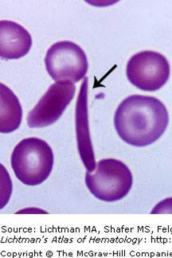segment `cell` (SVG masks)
Instances as JSON below:
<instances>
[{
  "label": "cell",
  "instance_id": "obj_1",
  "mask_svg": "<svg viewBox=\"0 0 172 258\" xmlns=\"http://www.w3.org/2000/svg\"><path fill=\"white\" fill-rule=\"evenodd\" d=\"M169 123L168 111L155 97L134 95L125 98L114 115L115 129L124 143L143 147L155 143Z\"/></svg>",
  "mask_w": 172,
  "mask_h": 258
},
{
  "label": "cell",
  "instance_id": "obj_2",
  "mask_svg": "<svg viewBox=\"0 0 172 258\" xmlns=\"http://www.w3.org/2000/svg\"><path fill=\"white\" fill-rule=\"evenodd\" d=\"M54 161L50 145L38 138H27L19 142L11 158L18 180L29 186L40 185L50 177Z\"/></svg>",
  "mask_w": 172,
  "mask_h": 258
},
{
  "label": "cell",
  "instance_id": "obj_3",
  "mask_svg": "<svg viewBox=\"0 0 172 258\" xmlns=\"http://www.w3.org/2000/svg\"><path fill=\"white\" fill-rule=\"evenodd\" d=\"M84 180L93 196L105 203L122 200L133 185L130 169L114 158L99 161L94 172L86 171Z\"/></svg>",
  "mask_w": 172,
  "mask_h": 258
},
{
  "label": "cell",
  "instance_id": "obj_4",
  "mask_svg": "<svg viewBox=\"0 0 172 258\" xmlns=\"http://www.w3.org/2000/svg\"><path fill=\"white\" fill-rule=\"evenodd\" d=\"M46 71L55 82L77 83L85 78L88 59L84 50L70 41H61L50 46L45 58Z\"/></svg>",
  "mask_w": 172,
  "mask_h": 258
},
{
  "label": "cell",
  "instance_id": "obj_5",
  "mask_svg": "<svg viewBox=\"0 0 172 258\" xmlns=\"http://www.w3.org/2000/svg\"><path fill=\"white\" fill-rule=\"evenodd\" d=\"M170 68L162 54L152 50L137 53L128 61L126 75L132 85L141 91H159L168 81Z\"/></svg>",
  "mask_w": 172,
  "mask_h": 258
},
{
  "label": "cell",
  "instance_id": "obj_6",
  "mask_svg": "<svg viewBox=\"0 0 172 258\" xmlns=\"http://www.w3.org/2000/svg\"><path fill=\"white\" fill-rule=\"evenodd\" d=\"M76 92L74 83L55 82L29 112L27 124L30 128H43L52 125L61 118Z\"/></svg>",
  "mask_w": 172,
  "mask_h": 258
},
{
  "label": "cell",
  "instance_id": "obj_7",
  "mask_svg": "<svg viewBox=\"0 0 172 258\" xmlns=\"http://www.w3.org/2000/svg\"><path fill=\"white\" fill-rule=\"evenodd\" d=\"M88 88V78L85 77L80 86V92L76 101L75 125L77 148L80 159L87 171L94 172L97 167V164L89 126Z\"/></svg>",
  "mask_w": 172,
  "mask_h": 258
},
{
  "label": "cell",
  "instance_id": "obj_8",
  "mask_svg": "<svg viewBox=\"0 0 172 258\" xmlns=\"http://www.w3.org/2000/svg\"><path fill=\"white\" fill-rule=\"evenodd\" d=\"M32 46L30 33L19 23L9 20L0 22V57L3 59H19Z\"/></svg>",
  "mask_w": 172,
  "mask_h": 258
},
{
  "label": "cell",
  "instance_id": "obj_9",
  "mask_svg": "<svg viewBox=\"0 0 172 258\" xmlns=\"http://www.w3.org/2000/svg\"><path fill=\"white\" fill-rule=\"evenodd\" d=\"M0 132L12 133L21 125L23 109L17 96L3 83L0 85Z\"/></svg>",
  "mask_w": 172,
  "mask_h": 258
},
{
  "label": "cell",
  "instance_id": "obj_10",
  "mask_svg": "<svg viewBox=\"0 0 172 258\" xmlns=\"http://www.w3.org/2000/svg\"><path fill=\"white\" fill-rule=\"evenodd\" d=\"M151 214H172V198L163 199L155 205L151 210Z\"/></svg>",
  "mask_w": 172,
  "mask_h": 258
},
{
  "label": "cell",
  "instance_id": "obj_11",
  "mask_svg": "<svg viewBox=\"0 0 172 258\" xmlns=\"http://www.w3.org/2000/svg\"><path fill=\"white\" fill-rule=\"evenodd\" d=\"M28 210H31V211H29V210H22V211H20V212H18L17 214H21L22 212H25L24 214H48V213H46V211H44V210H38V209L35 208H30L28 209Z\"/></svg>",
  "mask_w": 172,
  "mask_h": 258
}]
</instances>
